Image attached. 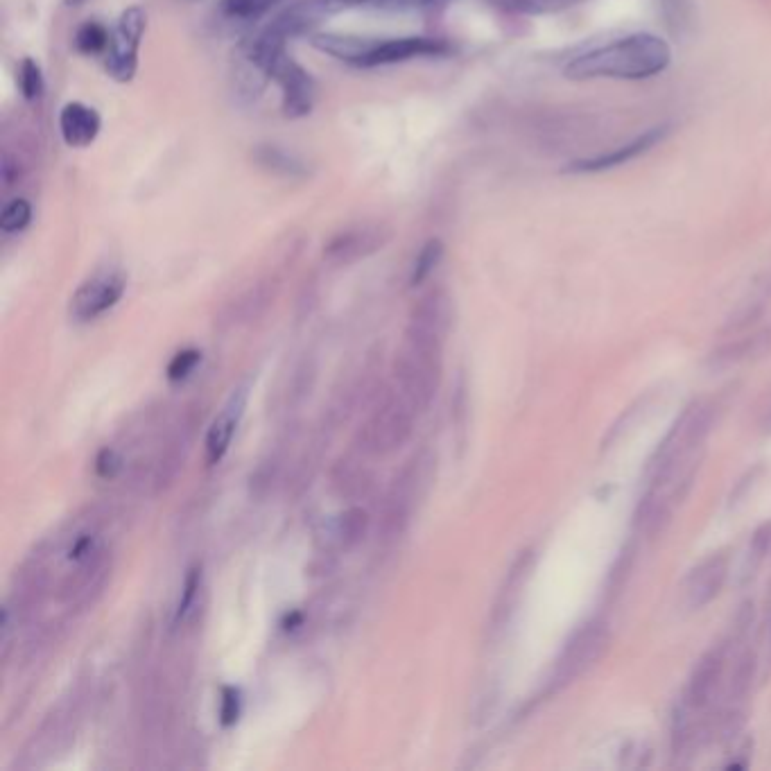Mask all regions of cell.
<instances>
[{"instance_id": "26", "label": "cell", "mask_w": 771, "mask_h": 771, "mask_svg": "<svg viewBox=\"0 0 771 771\" xmlns=\"http://www.w3.org/2000/svg\"><path fill=\"white\" fill-rule=\"evenodd\" d=\"M199 360H202V353L195 351V349L179 351L170 362L168 378L175 380V383H179V380H186L190 374H193L195 367L199 365Z\"/></svg>"}, {"instance_id": "16", "label": "cell", "mask_w": 771, "mask_h": 771, "mask_svg": "<svg viewBox=\"0 0 771 771\" xmlns=\"http://www.w3.org/2000/svg\"><path fill=\"white\" fill-rule=\"evenodd\" d=\"M59 129H62L66 145L86 147L100 134V116L98 111L82 105V102H71L62 109Z\"/></svg>"}, {"instance_id": "24", "label": "cell", "mask_w": 771, "mask_h": 771, "mask_svg": "<svg viewBox=\"0 0 771 771\" xmlns=\"http://www.w3.org/2000/svg\"><path fill=\"white\" fill-rule=\"evenodd\" d=\"M77 48L82 50V53L86 55H93V53H100V50H105L109 46V32L102 28L100 23H86L80 28V32H77Z\"/></svg>"}, {"instance_id": "10", "label": "cell", "mask_w": 771, "mask_h": 771, "mask_svg": "<svg viewBox=\"0 0 771 771\" xmlns=\"http://www.w3.org/2000/svg\"><path fill=\"white\" fill-rule=\"evenodd\" d=\"M726 577H729V559L724 554H713V557L704 559L683 579V604L690 611L704 609L706 604L713 602L722 593Z\"/></svg>"}, {"instance_id": "34", "label": "cell", "mask_w": 771, "mask_h": 771, "mask_svg": "<svg viewBox=\"0 0 771 771\" xmlns=\"http://www.w3.org/2000/svg\"><path fill=\"white\" fill-rule=\"evenodd\" d=\"M534 3H536V7H539V12H543L554 5H566V3H570V0H534Z\"/></svg>"}, {"instance_id": "6", "label": "cell", "mask_w": 771, "mask_h": 771, "mask_svg": "<svg viewBox=\"0 0 771 771\" xmlns=\"http://www.w3.org/2000/svg\"><path fill=\"white\" fill-rule=\"evenodd\" d=\"M147 16L143 7H129L120 14L118 23L109 34L107 71L116 82H129L138 68V48L145 32Z\"/></svg>"}, {"instance_id": "25", "label": "cell", "mask_w": 771, "mask_h": 771, "mask_svg": "<svg viewBox=\"0 0 771 771\" xmlns=\"http://www.w3.org/2000/svg\"><path fill=\"white\" fill-rule=\"evenodd\" d=\"M342 478L335 475V484L340 487L342 496H358V493H365L369 487V478L362 469H355L349 462L340 466Z\"/></svg>"}, {"instance_id": "28", "label": "cell", "mask_w": 771, "mask_h": 771, "mask_svg": "<svg viewBox=\"0 0 771 771\" xmlns=\"http://www.w3.org/2000/svg\"><path fill=\"white\" fill-rule=\"evenodd\" d=\"M202 570L199 568H193L186 577V584H184V595H181V602H179V609H177V622L186 620L188 613H190V606L195 604V597H197V591H199V579H202Z\"/></svg>"}, {"instance_id": "21", "label": "cell", "mask_w": 771, "mask_h": 771, "mask_svg": "<svg viewBox=\"0 0 771 771\" xmlns=\"http://www.w3.org/2000/svg\"><path fill=\"white\" fill-rule=\"evenodd\" d=\"M441 258H444V245H441L439 240H428L426 245H423V249L419 251L417 261H414V267H412V276H410V285H421L423 281L428 279V276L437 270V265L441 263Z\"/></svg>"}, {"instance_id": "19", "label": "cell", "mask_w": 771, "mask_h": 771, "mask_svg": "<svg viewBox=\"0 0 771 771\" xmlns=\"http://www.w3.org/2000/svg\"><path fill=\"white\" fill-rule=\"evenodd\" d=\"M313 43L319 50H324V53H328V55H335L340 59H346V62L358 64L360 57L365 55V50L369 48L371 41H362V39H355V37H337V34H317Z\"/></svg>"}, {"instance_id": "5", "label": "cell", "mask_w": 771, "mask_h": 771, "mask_svg": "<svg viewBox=\"0 0 771 771\" xmlns=\"http://www.w3.org/2000/svg\"><path fill=\"white\" fill-rule=\"evenodd\" d=\"M609 643L611 636L604 622H588V625L575 631V636L568 640L557 665H554L550 688L563 690L568 688L570 683H575L579 677H584V674L591 670V667H595L597 661L606 654Z\"/></svg>"}, {"instance_id": "27", "label": "cell", "mask_w": 771, "mask_h": 771, "mask_svg": "<svg viewBox=\"0 0 771 771\" xmlns=\"http://www.w3.org/2000/svg\"><path fill=\"white\" fill-rule=\"evenodd\" d=\"M21 91L28 100H37L43 93V75L34 59H25L21 64Z\"/></svg>"}, {"instance_id": "30", "label": "cell", "mask_w": 771, "mask_h": 771, "mask_svg": "<svg viewBox=\"0 0 771 771\" xmlns=\"http://www.w3.org/2000/svg\"><path fill=\"white\" fill-rule=\"evenodd\" d=\"M240 713V701H238V692L227 688L224 690V699H222V722L224 724H233L238 719Z\"/></svg>"}, {"instance_id": "14", "label": "cell", "mask_w": 771, "mask_h": 771, "mask_svg": "<svg viewBox=\"0 0 771 771\" xmlns=\"http://www.w3.org/2000/svg\"><path fill=\"white\" fill-rule=\"evenodd\" d=\"M245 403H247V394L242 392V389H238V392L231 394L229 403L222 407L218 419L211 423L209 435H206V459H209V464H218L220 459L227 455L231 439L238 430L242 410H245Z\"/></svg>"}, {"instance_id": "9", "label": "cell", "mask_w": 771, "mask_h": 771, "mask_svg": "<svg viewBox=\"0 0 771 771\" xmlns=\"http://www.w3.org/2000/svg\"><path fill=\"white\" fill-rule=\"evenodd\" d=\"M450 326H453V303H450L446 292L435 290L428 292L426 297L412 308L410 324H407L405 333L444 346Z\"/></svg>"}, {"instance_id": "7", "label": "cell", "mask_w": 771, "mask_h": 771, "mask_svg": "<svg viewBox=\"0 0 771 771\" xmlns=\"http://www.w3.org/2000/svg\"><path fill=\"white\" fill-rule=\"evenodd\" d=\"M127 288V276L118 267H102L86 279L71 299V315L77 322H91L105 315L120 301Z\"/></svg>"}, {"instance_id": "23", "label": "cell", "mask_w": 771, "mask_h": 771, "mask_svg": "<svg viewBox=\"0 0 771 771\" xmlns=\"http://www.w3.org/2000/svg\"><path fill=\"white\" fill-rule=\"evenodd\" d=\"M32 220V209L25 199H12L10 204L3 209V215H0V229L5 233H16L23 231L28 227Z\"/></svg>"}, {"instance_id": "12", "label": "cell", "mask_w": 771, "mask_h": 771, "mask_svg": "<svg viewBox=\"0 0 771 771\" xmlns=\"http://www.w3.org/2000/svg\"><path fill=\"white\" fill-rule=\"evenodd\" d=\"M724 649H710L704 656L699 658L695 670H692L686 692H683V701L681 704L686 706L692 715L706 710L710 704L715 701V695L719 690V683H722V674H724Z\"/></svg>"}, {"instance_id": "4", "label": "cell", "mask_w": 771, "mask_h": 771, "mask_svg": "<svg viewBox=\"0 0 771 771\" xmlns=\"http://www.w3.org/2000/svg\"><path fill=\"white\" fill-rule=\"evenodd\" d=\"M414 414H419L401 394L387 396L360 430V441L371 455H389L412 435Z\"/></svg>"}, {"instance_id": "17", "label": "cell", "mask_w": 771, "mask_h": 771, "mask_svg": "<svg viewBox=\"0 0 771 771\" xmlns=\"http://www.w3.org/2000/svg\"><path fill=\"white\" fill-rule=\"evenodd\" d=\"M380 245H383L380 231L367 229V227L355 229L337 236L331 245H328L326 256L335 263H351V261H358V258L369 256L371 251H376Z\"/></svg>"}, {"instance_id": "20", "label": "cell", "mask_w": 771, "mask_h": 771, "mask_svg": "<svg viewBox=\"0 0 771 771\" xmlns=\"http://www.w3.org/2000/svg\"><path fill=\"white\" fill-rule=\"evenodd\" d=\"M753 674H756V656L751 652H744L738 661H735V667L731 672V681H729L731 704H738V701H742L749 695Z\"/></svg>"}, {"instance_id": "1", "label": "cell", "mask_w": 771, "mask_h": 771, "mask_svg": "<svg viewBox=\"0 0 771 771\" xmlns=\"http://www.w3.org/2000/svg\"><path fill=\"white\" fill-rule=\"evenodd\" d=\"M672 62V50L656 34L638 32L625 39L597 46L570 59L563 68L568 80H649Z\"/></svg>"}, {"instance_id": "31", "label": "cell", "mask_w": 771, "mask_h": 771, "mask_svg": "<svg viewBox=\"0 0 771 771\" xmlns=\"http://www.w3.org/2000/svg\"><path fill=\"white\" fill-rule=\"evenodd\" d=\"M491 5L500 7L505 12H518V14H536L539 7H536L534 0H489Z\"/></svg>"}, {"instance_id": "8", "label": "cell", "mask_w": 771, "mask_h": 771, "mask_svg": "<svg viewBox=\"0 0 771 771\" xmlns=\"http://www.w3.org/2000/svg\"><path fill=\"white\" fill-rule=\"evenodd\" d=\"M267 75H272L281 84L285 116L301 118L310 114L315 102V82L297 62H292L288 55H281L270 66Z\"/></svg>"}, {"instance_id": "3", "label": "cell", "mask_w": 771, "mask_h": 771, "mask_svg": "<svg viewBox=\"0 0 771 771\" xmlns=\"http://www.w3.org/2000/svg\"><path fill=\"white\" fill-rule=\"evenodd\" d=\"M331 5V0H299V3L288 7L254 39L251 62L261 68L263 73L270 71L276 59L285 55V41L299 37V34L317 25L331 12Z\"/></svg>"}, {"instance_id": "18", "label": "cell", "mask_w": 771, "mask_h": 771, "mask_svg": "<svg viewBox=\"0 0 771 771\" xmlns=\"http://www.w3.org/2000/svg\"><path fill=\"white\" fill-rule=\"evenodd\" d=\"M367 527L369 518L365 509H346L326 527V541L337 550H349L355 543L362 541V536L367 534Z\"/></svg>"}, {"instance_id": "2", "label": "cell", "mask_w": 771, "mask_h": 771, "mask_svg": "<svg viewBox=\"0 0 771 771\" xmlns=\"http://www.w3.org/2000/svg\"><path fill=\"white\" fill-rule=\"evenodd\" d=\"M394 378L398 394L414 410H428L441 383V344L405 333V342L394 360Z\"/></svg>"}, {"instance_id": "36", "label": "cell", "mask_w": 771, "mask_h": 771, "mask_svg": "<svg viewBox=\"0 0 771 771\" xmlns=\"http://www.w3.org/2000/svg\"><path fill=\"white\" fill-rule=\"evenodd\" d=\"M84 3H86V0H66L68 7H77V5H84Z\"/></svg>"}, {"instance_id": "35", "label": "cell", "mask_w": 771, "mask_h": 771, "mask_svg": "<svg viewBox=\"0 0 771 771\" xmlns=\"http://www.w3.org/2000/svg\"><path fill=\"white\" fill-rule=\"evenodd\" d=\"M335 3H342V5H376L378 0H335Z\"/></svg>"}, {"instance_id": "33", "label": "cell", "mask_w": 771, "mask_h": 771, "mask_svg": "<svg viewBox=\"0 0 771 771\" xmlns=\"http://www.w3.org/2000/svg\"><path fill=\"white\" fill-rule=\"evenodd\" d=\"M444 0H378L376 7H394V10H412V7H430Z\"/></svg>"}, {"instance_id": "29", "label": "cell", "mask_w": 771, "mask_h": 771, "mask_svg": "<svg viewBox=\"0 0 771 771\" xmlns=\"http://www.w3.org/2000/svg\"><path fill=\"white\" fill-rule=\"evenodd\" d=\"M95 471H98L100 478H116V475L123 471V457H120L118 450L114 448H105L95 459Z\"/></svg>"}, {"instance_id": "22", "label": "cell", "mask_w": 771, "mask_h": 771, "mask_svg": "<svg viewBox=\"0 0 771 771\" xmlns=\"http://www.w3.org/2000/svg\"><path fill=\"white\" fill-rule=\"evenodd\" d=\"M279 3L281 0H222V12L231 16V19L251 21L267 14Z\"/></svg>"}, {"instance_id": "13", "label": "cell", "mask_w": 771, "mask_h": 771, "mask_svg": "<svg viewBox=\"0 0 771 771\" xmlns=\"http://www.w3.org/2000/svg\"><path fill=\"white\" fill-rule=\"evenodd\" d=\"M665 132H667L665 127L647 129V132L636 136L634 141L615 147V150H611V152H604V154H597V157H588V159H582V161H575L573 166L568 168V172H604V170L625 166V163L638 159L640 154H645V152L652 150V147L658 141H663Z\"/></svg>"}, {"instance_id": "11", "label": "cell", "mask_w": 771, "mask_h": 771, "mask_svg": "<svg viewBox=\"0 0 771 771\" xmlns=\"http://www.w3.org/2000/svg\"><path fill=\"white\" fill-rule=\"evenodd\" d=\"M448 43L441 39L428 37H405V39H387V41H371L365 55L360 57L358 66H383V64H398L407 62L414 57H432L448 53Z\"/></svg>"}, {"instance_id": "32", "label": "cell", "mask_w": 771, "mask_h": 771, "mask_svg": "<svg viewBox=\"0 0 771 771\" xmlns=\"http://www.w3.org/2000/svg\"><path fill=\"white\" fill-rule=\"evenodd\" d=\"M769 545H771V525H765V527H760L751 541V550H753V557H756V561L765 557V554L769 552Z\"/></svg>"}, {"instance_id": "15", "label": "cell", "mask_w": 771, "mask_h": 771, "mask_svg": "<svg viewBox=\"0 0 771 771\" xmlns=\"http://www.w3.org/2000/svg\"><path fill=\"white\" fill-rule=\"evenodd\" d=\"M423 480V471L417 459H414L412 466L401 473V478H396L392 489H389L387 496V507H385V518H387V527L392 532H401L403 525L407 523L412 511V502L419 493V484Z\"/></svg>"}]
</instances>
